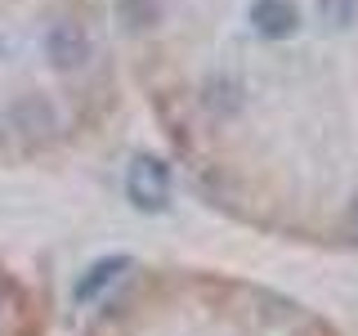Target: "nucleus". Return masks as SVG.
<instances>
[{
    "instance_id": "20e7f679",
    "label": "nucleus",
    "mask_w": 358,
    "mask_h": 336,
    "mask_svg": "<svg viewBox=\"0 0 358 336\" xmlns=\"http://www.w3.org/2000/svg\"><path fill=\"white\" fill-rule=\"evenodd\" d=\"M0 336H50V300L22 265L0 255Z\"/></svg>"
},
{
    "instance_id": "7ed1b4c3",
    "label": "nucleus",
    "mask_w": 358,
    "mask_h": 336,
    "mask_svg": "<svg viewBox=\"0 0 358 336\" xmlns=\"http://www.w3.org/2000/svg\"><path fill=\"white\" fill-rule=\"evenodd\" d=\"M76 336H345L322 309L220 265H134Z\"/></svg>"
},
{
    "instance_id": "f257e3e1",
    "label": "nucleus",
    "mask_w": 358,
    "mask_h": 336,
    "mask_svg": "<svg viewBox=\"0 0 358 336\" xmlns=\"http://www.w3.org/2000/svg\"><path fill=\"white\" fill-rule=\"evenodd\" d=\"M130 99L201 206L358 251V0H112Z\"/></svg>"
},
{
    "instance_id": "f03ea898",
    "label": "nucleus",
    "mask_w": 358,
    "mask_h": 336,
    "mask_svg": "<svg viewBox=\"0 0 358 336\" xmlns=\"http://www.w3.org/2000/svg\"><path fill=\"white\" fill-rule=\"evenodd\" d=\"M112 0H0V171H59L130 112Z\"/></svg>"
}]
</instances>
